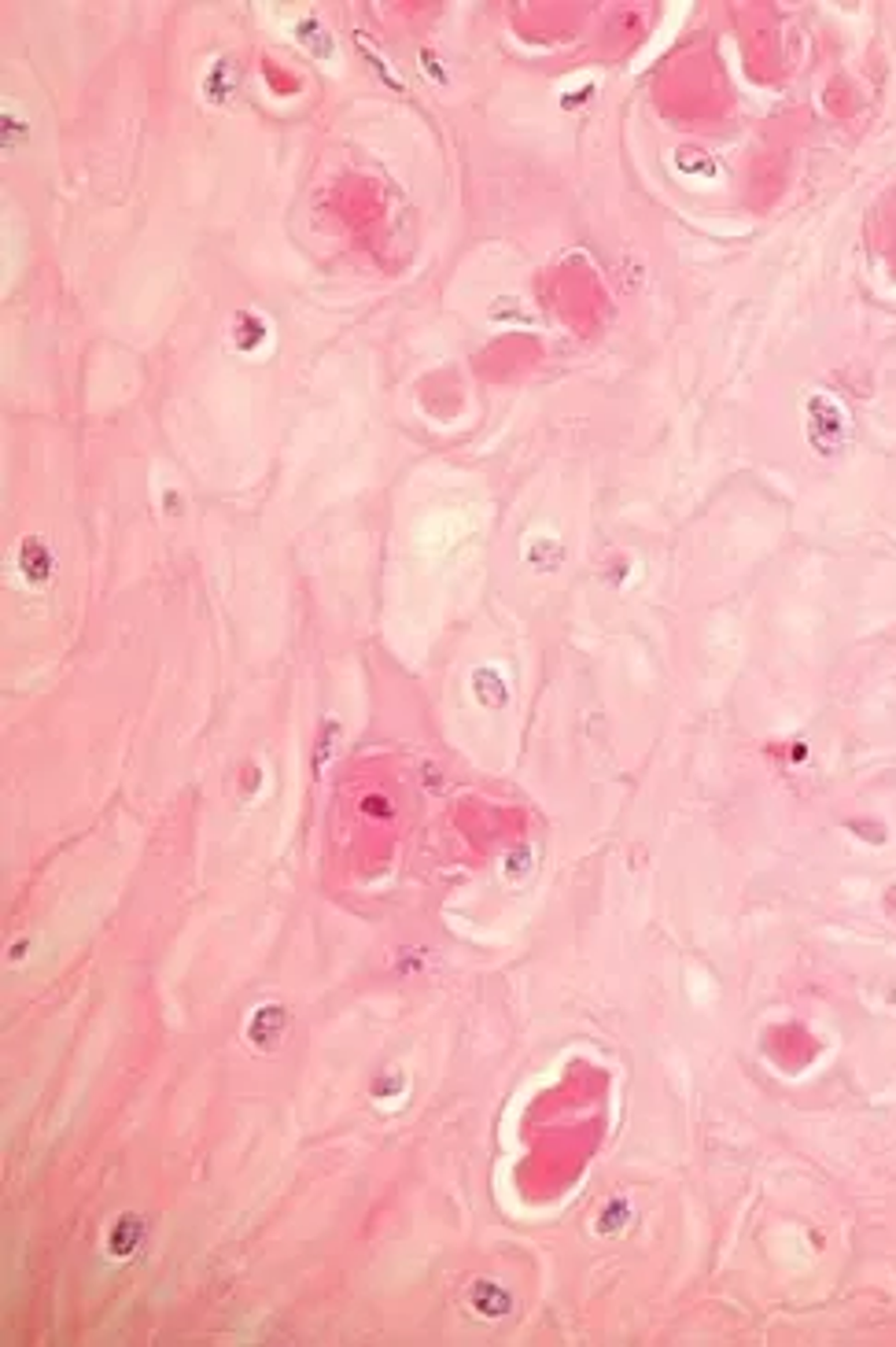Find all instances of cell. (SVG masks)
Masks as SVG:
<instances>
[{"mask_svg": "<svg viewBox=\"0 0 896 1347\" xmlns=\"http://www.w3.org/2000/svg\"><path fill=\"white\" fill-rule=\"evenodd\" d=\"M299 38H303V45H310V49L321 56V60H328V52H332V38H328L325 30L310 19V23H299Z\"/></svg>", "mask_w": 896, "mask_h": 1347, "instance_id": "cell-3", "label": "cell"}, {"mask_svg": "<svg viewBox=\"0 0 896 1347\" xmlns=\"http://www.w3.org/2000/svg\"><path fill=\"white\" fill-rule=\"evenodd\" d=\"M229 93H233V64L229 60H218L207 75V101L211 104H226Z\"/></svg>", "mask_w": 896, "mask_h": 1347, "instance_id": "cell-2", "label": "cell"}, {"mask_svg": "<svg viewBox=\"0 0 896 1347\" xmlns=\"http://www.w3.org/2000/svg\"><path fill=\"white\" fill-rule=\"evenodd\" d=\"M263 337H266L263 322H259L255 315H241V322H237V343H241L244 351H252V347L263 340Z\"/></svg>", "mask_w": 896, "mask_h": 1347, "instance_id": "cell-4", "label": "cell"}, {"mask_svg": "<svg viewBox=\"0 0 896 1347\" xmlns=\"http://www.w3.org/2000/svg\"><path fill=\"white\" fill-rule=\"evenodd\" d=\"M808 417H811V440L819 443V447H822V440H837V443H841V406H833L830 399L815 395V399H811Z\"/></svg>", "mask_w": 896, "mask_h": 1347, "instance_id": "cell-1", "label": "cell"}]
</instances>
